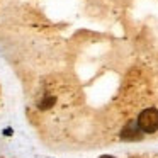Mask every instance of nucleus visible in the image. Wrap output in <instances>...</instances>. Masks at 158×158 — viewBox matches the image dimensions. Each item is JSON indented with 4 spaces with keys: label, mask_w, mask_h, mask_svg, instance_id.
Wrapping results in <instances>:
<instances>
[{
    "label": "nucleus",
    "mask_w": 158,
    "mask_h": 158,
    "mask_svg": "<svg viewBox=\"0 0 158 158\" xmlns=\"http://www.w3.org/2000/svg\"><path fill=\"white\" fill-rule=\"evenodd\" d=\"M136 123L143 133H148V134L156 133L158 131V109L148 107V109L141 110Z\"/></svg>",
    "instance_id": "f257e3e1"
},
{
    "label": "nucleus",
    "mask_w": 158,
    "mask_h": 158,
    "mask_svg": "<svg viewBox=\"0 0 158 158\" xmlns=\"http://www.w3.org/2000/svg\"><path fill=\"white\" fill-rule=\"evenodd\" d=\"M138 131H139L138 123H131L129 126H126V129L123 131V138H127V139H136V138H138Z\"/></svg>",
    "instance_id": "f03ea898"
},
{
    "label": "nucleus",
    "mask_w": 158,
    "mask_h": 158,
    "mask_svg": "<svg viewBox=\"0 0 158 158\" xmlns=\"http://www.w3.org/2000/svg\"><path fill=\"white\" fill-rule=\"evenodd\" d=\"M100 158H112V156H107V155H104V156H100Z\"/></svg>",
    "instance_id": "7ed1b4c3"
},
{
    "label": "nucleus",
    "mask_w": 158,
    "mask_h": 158,
    "mask_svg": "<svg viewBox=\"0 0 158 158\" xmlns=\"http://www.w3.org/2000/svg\"><path fill=\"white\" fill-rule=\"evenodd\" d=\"M0 102H2V94H0Z\"/></svg>",
    "instance_id": "20e7f679"
}]
</instances>
